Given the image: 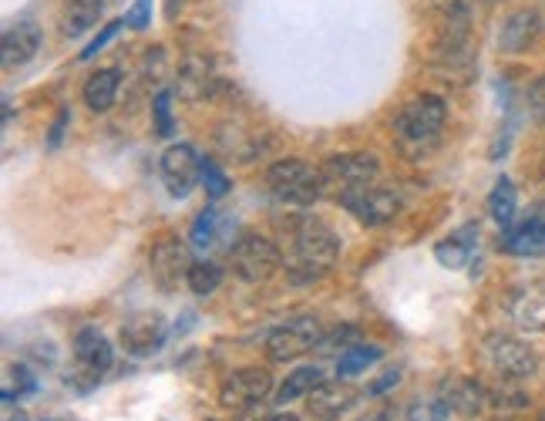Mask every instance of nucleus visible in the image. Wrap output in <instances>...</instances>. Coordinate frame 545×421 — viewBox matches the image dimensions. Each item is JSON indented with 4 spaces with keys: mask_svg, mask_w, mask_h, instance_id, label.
<instances>
[{
    "mask_svg": "<svg viewBox=\"0 0 545 421\" xmlns=\"http://www.w3.org/2000/svg\"><path fill=\"white\" fill-rule=\"evenodd\" d=\"M283 236V267L293 283H313L327 277L340 256V240L330 226L313 216H290L280 223Z\"/></svg>",
    "mask_w": 545,
    "mask_h": 421,
    "instance_id": "obj_1",
    "label": "nucleus"
},
{
    "mask_svg": "<svg viewBox=\"0 0 545 421\" xmlns=\"http://www.w3.org/2000/svg\"><path fill=\"white\" fill-rule=\"evenodd\" d=\"M448 122V105L438 95H418L394 118V135L408 155H424L438 145Z\"/></svg>",
    "mask_w": 545,
    "mask_h": 421,
    "instance_id": "obj_2",
    "label": "nucleus"
},
{
    "mask_svg": "<svg viewBox=\"0 0 545 421\" xmlns=\"http://www.w3.org/2000/svg\"><path fill=\"white\" fill-rule=\"evenodd\" d=\"M266 186L286 206H313L323 196V172L303 159H283L266 172Z\"/></svg>",
    "mask_w": 545,
    "mask_h": 421,
    "instance_id": "obj_3",
    "label": "nucleus"
},
{
    "mask_svg": "<svg viewBox=\"0 0 545 421\" xmlns=\"http://www.w3.org/2000/svg\"><path fill=\"white\" fill-rule=\"evenodd\" d=\"M233 273L246 283H266L283 267V250L260 233H243L229 250Z\"/></svg>",
    "mask_w": 545,
    "mask_h": 421,
    "instance_id": "obj_4",
    "label": "nucleus"
},
{
    "mask_svg": "<svg viewBox=\"0 0 545 421\" xmlns=\"http://www.w3.org/2000/svg\"><path fill=\"white\" fill-rule=\"evenodd\" d=\"M320 172H323V192L330 189L340 203V199L350 196V192L374 186L377 176H381V162H377V155H371V152H350V155H334V159H327V166Z\"/></svg>",
    "mask_w": 545,
    "mask_h": 421,
    "instance_id": "obj_5",
    "label": "nucleus"
},
{
    "mask_svg": "<svg viewBox=\"0 0 545 421\" xmlns=\"http://www.w3.org/2000/svg\"><path fill=\"white\" fill-rule=\"evenodd\" d=\"M485 361L502 381H522L535 374V354L529 351V344H522L519 337L495 334L485 341Z\"/></svg>",
    "mask_w": 545,
    "mask_h": 421,
    "instance_id": "obj_6",
    "label": "nucleus"
},
{
    "mask_svg": "<svg viewBox=\"0 0 545 421\" xmlns=\"http://www.w3.org/2000/svg\"><path fill=\"white\" fill-rule=\"evenodd\" d=\"M270 391H273V378L263 368H239L229 374L223 388H219V405L236 415V411L263 405Z\"/></svg>",
    "mask_w": 545,
    "mask_h": 421,
    "instance_id": "obj_7",
    "label": "nucleus"
},
{
    "mask_svg": "<svg viewBox=\"0 0 545 421\" xmlns=\"http://www.w3.org/2000/svg\"><path fill=\"white\" fill-rule=\"evenodd\" d=\"M340 206H344L347 213H354L364 226H384L401 213V192L384 189L374 182V186H364V189L344 196L340 199Z\"/></svg>",
    "mask_w": 545,
    "mask_h": 421,
    "instance_id": "obj_8",
    "label": "nucleus"
},
{
    "mask_svg": "<svg viewBox=\"0 0 545 421\" xmlns=\"http://www.w3.org/2000/svg\"><path fill=\"white\" fill-rule=\"evenodd\" d=\"M323 341V331L313 317H300V320H290V324L276 327V331L266 337V351H270L273 361H293L300 354L313 351L320 347Z\"/></svg>",
    "mask_w": 545,
    "mask_h": 421,
    "instance_id": "obj_9",
    "label": "nucleus"
},
{
    "mask_svg": "<svg viewBox=\"0 0 545 421\" xmlns=\"http://www.w3.org/2000/svg\"><path fill=\"white\" fill-rule=\"evenodd\" d=\"M152 280L159 283L162 290H175L182 280H189V270H192V253L189 246L175 236H165V240L155 243L152 250Z\"/></svg>",
    "mask_w": 545,
    "mask_h": 421,
    "instance_id": "obj_10",
    "label": "nucleus"
},
{
    "mask_svg": "<svg viewBox=\"0 0 545 421\" xmlns=\"http://www.w3.org/2000/svg\"><path fill=\"white\" fill-rule=\"evenodd\" d=\"M162 179L175 199L189 196L196 179H202V159L196 155V149L186 142L169 145V149L162 152Z\"/></svg>",
    "mask_w": 545,
    "mask_h": 421,
    "instance_id": "obj_11",
    "label": "nucleus"
},
{
    "mask_svg": "<svg viewBox=\"0 0 545 421\" xmlns=\"http://www.w3.org/2000/svg\"><path fill=\"white\" fill-rule=\"evenodd\" d=\"M165 341V317L155 310H138L122 324V344L132 358H149Z\"/></svg>",
    "mask_w": 545,
    "mask_h": 421,
    "instance_id": "obj_12",
    "label": "nucleus"
},
{
    "mask_svg": "<svg viewBox=\"0 0 545 421\" xmlns=\"http://www.w3.org/2000/svg\"><path fill=\"white\" fill-rule=\"evenodd\" d=\"M441 398H445L451 411L461 418L488 415V388L482 381L465 378V374H451V378H445V384H441Z\"/></svg>",
    "mask_w": 545,
    "mask_h": 421,
    "instance_id": "obj_13",
    "label": "nucleus"
},
{
    "mask_svg": "<svg viewBox=\"0 0 545 421\" xmlns=\"http://www.w3.org/2000/svg\"><path fill=\"white\" fill-rule=\"evenodd\" d=\"M357 405V391L347 381H320L307 395V411L317 421H337Z\"/></svg>",
    "mask_w": 545,
    "mask_h": 421,
    "instance_id": "obj_14",
    "label": "nucleus"
},
{
    "mask_svg": "<svg viewBox=\"0 0 545 421\" xmlns=\"http://www.w3.org/2000/svg\"><path fill=\"white\" fill-rule=\"evenodd\" d=\"M75 358L78 364L85 368L88 378H101L108 368H112L115 361V351L112 344H108V337L98 331V327H85V331H78L75 337Z\"/></svg>",
    "mask_w": 545,
    "mask_h": 421,
    "instance_id": "obj_15",
    "label": "nucleus"
},
{
    "mask_svg": "<svg viewBox=\"0 0 545 421\" xmlns=\"http://www.w3.org/2000/svg\"><path fill=\"white\" fill-rule=\"evenodd\" d=\"M508 314L522 331H545V287H519L508 297Z\"/></svg>",
    "mask_w": 545,
    "mask_h": 421,
    "instance_id": "obj_16",
    "label": "nucleus"
},
{
    "mask_svg": "<svg viewBox=\"0 0 545 421\" xmlns=\"http://www.w3.org/2000/svg\"><path fill=\"white\" fill-rule=\"evenodd\" d=\"M4 68L11 71V68H21V64H27L38 54L41 48V31H38V24H31V21H21V24H14V27H7L4 31Z\"/></svg>",
    "mask_w": 545,
    "mask_h": 421,
    "instance_id": "obj_17",
    "label": "nucleus"
},
{
    "mask_svg": "<svg viewBox=\"0 0 545 421\" xmlns=\"http://www.w3.org/2000/svg\"><path fill=\"white\" fill-rule=\"evenodd\" d=\"M539 31H542V17L535 11H519L502 24L498 44H502V51H508V54H519L539 38Z\"/></svg>",
    "mask_w": 545,
    "mask_h": 421,
    "instance_id": "obj_18",
    "label": "nucleus"
},
{
    "mask_svg": "<svg viewBox=\"0 0 545 421\" xmlns=\"http://www.w3.org/2000/svg\"><path fill=\"white\" fill-rule=\"evenodd\" d=\"M529 411V395L515 381H502L498 388H488V415L495 421H512Z\"/></svg>",
    "mask_w": 545,
    "mask_h": 421,
    "instance_id": "obj_19",
    "label": "nucleus"
},
{
    "mask_svg": "<svg viewBox=\"0 0 545 421\" xmlns=\"http://www.w3.org/2000/svg\"><path fill=\"white\" fill-rule=\"evenodd\" d=\"M175 91L186 102H199L212 91V71L206 58H186L179 68V81H175Z\"/></svg>",
    "mask_w": 545,
    "mask_h": 421,
    "instance_id": "obj_20",
    "label": "nucleus"
},
{
    "mask_svg": "<svg viewBox=\"0 0 545 421\" xmlns=\"http://www.w3.org/2000/svg\"><path fill=\"white\" fill-rule=\"evenodd\" d=\"M101 11H105V0H68L61 11V34L64 38H78V34L91 31Z\"/></svg>",
    "mask_w": 545,
    "mask_h": 421,
    "instance_id": "obj_21",
    "label": "nucleus"
},
{
    "mask_svg": "<svg viewBox=\"0 0 545 421\" xmlns=\"http://www.w3.org/2000/svg\"><path fill=\"white\" fill-rule=\"evenodd\" d=\"M502 250L512 256H545V219H529L525 226L508 230Z\"/></svg>",
    "mask_w": 545,
    "mask_h": 421,
    "instance_id": "obj_22",
    "label": "nucleus"
},
{
    "mask_svg": "<svg viewBox=\"0 0 545 421\" xmlns=\"http://www.w3.org/2000/svg\"><path fill=\"white\" fill-rule=\"evenodd\" d=\"M475 240H478V230H475V226H465V230L451 233L448 240H441L438 246H434V260H438L441 267H448V270H461L471 260Z\"/></svg>",
    "mask_w": 545,
    "mask_h": 421,
    "instance_id": "obj_23",
    "label": "nucleus"
},
{
    "mask_svg": "<svg viewBox=\"0 0 545 421\" xmlns=\"http://www.w3.org/2000/svg\"><path fill=\"white\" fill-rule=\"evenodd\" d=\"M118 81H122V75H118L115 68L95 71V75L88 78V85H85V105L91 108V112H95V115H105L108 108L115 105V98H118Z\"/></svg>",
    "mask_w": 545,
    "mask_h": 421,
    "instance_id": "obj_24",
    "label": "nucleus"
},
{
    "mask_svg": "<svg viewBox=\"0 0 545 421\" xmlns=\"http://www.w3.org/2000/svg\"><path fill=\"white\" fill-rule=\"evenodd\" d=\"M515 209H519V196H515V186L512 179H498L492 196H488V213H492V219L502 230H508V226L515 223Z\"/></svg>",
    "mask_w": 545,
    "mask_h": 421,
    "instance_id": "obj_25",
    "label": "nucleus"
},
{
    "mask_svg": "<svg viewBox=\"0 0 545 421\" xmlns=\"http://www.w3.org/2000/svg\"><path fill=\"white\" fill-rule=\"evenodd\" d=\"M317 384H320V368H313V364L297 368L280 384V391H276V405H290V401H297V398H307Z\"/></svg>",
    "mask_w": 545,
    "mask_h": 421,
    "instance_id": "obj_26",
    "label": "nucleus"
},
{
    "mask_svg": "<svg viewBox=\"0 0 545 421\" xmlns=\"http://www.w3.org/2000/svg\"><path fill=\"white\" fill-rule=\"evenodd\" d=\"M377 358H381V347H374V344L347 347V351L340 354V361H337V378H354V374L371 368Z\"/></svg>",
    "mask_w": 545,
    "mask_h": 421,
    "instance_id": "obj_27",
    "label": "nucleus"
},
{
    "mask_svg": "<svg viewBox=\"0 0 545 421\" xmlns=\"http://www.w3.org/2000/svg\"><path fill=\"white\" fill-rule=\"evenodd\" d=\"M186 283L196 297H209V294H216L219 283H223V270H219V263H212V260H199V263H192Z\"/></svg>",
    "mask_w": 545,
    "mask_h": 421,
    "instance_id": "obj_28",
    "label": "nucleus"
},
{
    "mask_svg": "<svg viewBox=\"0 0 545 421\" xmlns=\"http://www.w3.org/2000/svg\"><path fill=\"white\" fill-rule=\"evenodd\" d=\"M219 236H223V226H219V213H216V209H202V213L196 216V223H192L189 243L196 246V250L206 253L209 246L219 243Z\"/></svg>",
    "mask_w": 545,
    "mask_h": 421,
    "instance_id": "obj_29",
    "label": "nucleus"
},
{
    "mask_svg": "<svg viewBox=\"0 0 545 421\" xmlns=\"http://www.w3.org/2000/svg\"><path fill=\"white\" fill-rule=\"evenodd\" d=\"M448 415H455V411H451V405L441 395L418 398L408 408V421H448Z\"/></svg>",
    "mask_w": 545,
    "mask_h": 421,
    "instance_id": "obj_30",
    "label": "nucleus"
},
{
    "mask_svg": "<svg viewBox=\"0 0 545 421\" xmlns=\"http://www.w3.org/2000/svg\"><path fill=\"white\" fill-rule=\"evenodd\" d=\"M202 186H206L209 199H223L226 192H229V179H226V172L219 169L212 159H202Z\"/></svg>",
    "mask_w": 545,
    "mask_h": 421,
    "instance_id": "obj_31",
    "label": "nucleus"
},
{
    "mask_svg": "<svg viewBox=\"0 0 545 421\" xmlns=\"http://www.w3.org/2000/svg\"><path fill=\"white\" fill-rule=\"evenodd\" d=\"M169 102H172L169 91H159V95H155L152 115H155V135H159V139H169V135H172V108H169Z\"/></svg>",
    "mask_w": 545,
    "mask_h": 421,
    "instance_id": "obj_32",
    "label": "nucleus"
},
{
    "mask_svg": "<svg viewBox=\"0 0 545 421\" xmlns=\"http://www.w3.org/2000/svg\"><path fill=\"white\" fill-rule=\"evenodd\" d=\"M354 344H357V327H337L334 334H323L320 351L323 354H334V351L344 354L347 347H354Z\"/></svg>",
    "mask_w": 545,
    "mask_h": 421,
    "instance_id": "obj_33",
    "label": "nucleus"
},
{
    "mask_svg": "<svg viewBox=\"0 0 545 421\" xmlns=\"http://www.w3.org/2000/svg\"><path fill=\"white\" fill-rule=\"evenodd\" d=\"M525 102H529V115L535 118V122H545V75L532 81Z\"/></svg>",
    "mask_w": 545,
    "mask_h": 421,
    "instance_id": "obj_34",
    "label": "nucleus"
},
{
    "mask_svg": "<svg viewBox=\"0 0 545 421\" xmlns=\"http://www.w3.org/2000/svg\"><path fill=\"white\" fill-rule=\"evenodd\" d=\"M149 21H152V0H135V7L125 17V24L135 27V31H145Z\"/></svg>",
    "mask_w": 545,
    "mask_h": 421,
    "instance_id": "obj_35",
    "label": "nucleus"
},
{
    "mask_svg": "<svg viewBox=\"0 0 545 421\" xmlns=\"http://www.w3.org/2000/svg\"><path fill=\"white\" fill-rule=\"evenodd\" d=\"M118 27H122V21H112V24H108V27H105V31H101V34H98V38H95V41H91V44H88V48H85V51H81V61H91V58H95V54H98L101 48H105V44H108V41H112V38H115V34H118Z\"/></svg>",
    "mask_w": 545,
    "mask_h": 421,
    "instance_id": "obj_36",
    "label": "nucleus"
},
{
    "mask_svg": "<svg viewBox=\"0 0 545 421\" xmlns=\"http://www.w3.org/2000/svg\"><path fill=\"white\" fill-rule=\"evenodd\" d=\"M397 381H401V371H387V374H381L374 384H367V395L371 398H377V395H384L387 388H397Z\"/></svg>",
    "mask_w": 545,
    "mask_h": 421,
    "instance_id": "obj_37",
    "label": "nucleus"
},
{
    "mask_svg": "<svg viewBox=\"0 0 545 421\" xmlns=\"http://www.w3.org/2000/svg\"><path fill=\"white\" fill-rule=\"evenodd\" d=\"M68 122H71V112H68V108H61L58 122L51 125V139H48L51 149H58V145H61V139H64V128H68Z\"/></svg>",
    "mask_w": 545,
    "mask_h": 421,
    "instance_id": "obj_38",
    "label": "nucleus"
},
{
    "mask_svg": "<svg viewBox=\"0 0 545 421\" xmlns=\"http://www.w3.org/2000/svg\"><path fill=\"white\" fill-rule=\"evenodd\" d=\"M266 405H253V408H246V411H236V421H266Z\"/></svg>",
    "mask_w": 545,
    "mask_h": 421,
    "instance_id": "obj_39",
    "label": "nucleus"
},
{
    "mask_svg": "<svg viewBox=\"0 0 545 421\" xmlns=\"http://www.w3.org/2000/svg\"><path fill=\"white\" fill-rule=\"evenodd\" d=\"M357 421H394V415H391V411H371V415H364Z\"/></svg>",
    "mask_w": 545,
    "mask_h": 421,
    "instance_id": "obj_40",
    "label": "nucleus"
},
{
    "mask_svg": "<svg viewBox=\"0 0 545 421\" xmlns=\"http://www.w3.org/2000/svg\"><path fill=\"white\" fill-rule=\"evenodd\" d=\"M270 421H303V418H297V415H276V418H270Z\"/></svg>",
    "mask_w": 545,
    "mask_h": 421,
    "instance_id": "obj_41",
    "label": "nucleus"
},
{
    "mask_svg": "<svg viewBox=\"0 0 545 421\" xmlns=\"http://www.w3.org/2000/svg\"><path fill=\"white\" fill-rule=\"evenodd\" d=\"M539 421H545V415H542V418H539Z\"/></svg>",
    "mask_w": 545,
    "mask_h": 421,
    "instance_id": "obj_42",
    "label": "nucleus"
}]
</instances>
